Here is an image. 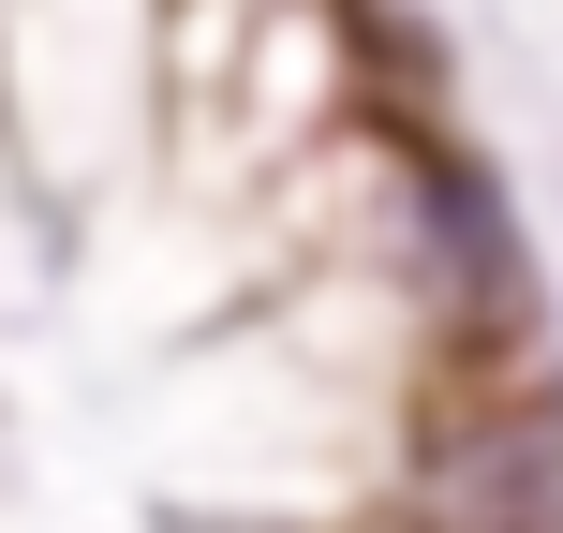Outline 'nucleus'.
I'll list each match as a JSON object with an SVG mask.
<instances>
[{
    "mask_svg": "<svg viewBox=\"0 0 563 533\" xmlns=\"http://www.w3.org/2000/svg\"><path fill=\"white\" fill-rule=\"evenodd\" d=\"M430 533H563V386H489L430 430Z\"/></svg>",
    "mask_w": 563,
    "mask_h": 533,
    "instance_id": "obj_1",
    "label": "nucleus"
},
{
    "mask_svg": "<svg viewBox=\"0 0 563 533\" xmlns=\"http://www.w3.org/2000/svg\"><path fill=\"white\" fill-rule=\"evenodd\" d=\"M416 223H430V267H445V297L475 311V326H519V311H534V237H519V208H505L489 164L416 148Z\"/></svg>",
    "mask_w": 563,
    "mask_h": 533,
    "instance_id": "obj_2",
    "label": "nucleus"
}]
</instances>
